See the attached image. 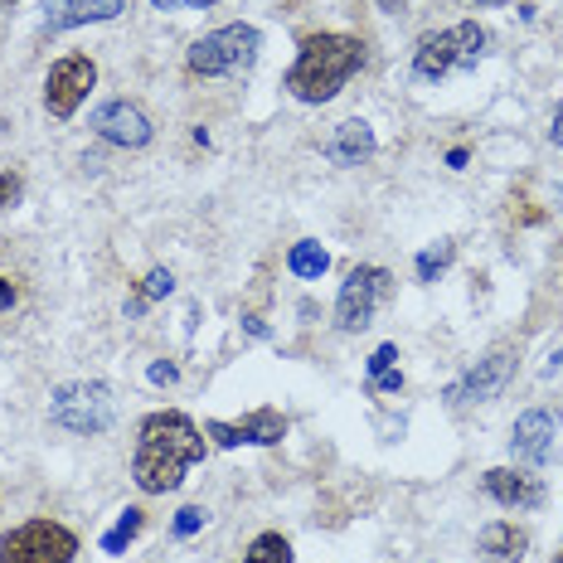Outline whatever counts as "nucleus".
<instances>
[{
    "label": "nucleus",
    "mask_w": 563,
    "mask_h": 563,
    "mask_svg": "<svg viewBox=\"0 0 563 563\" xmlns=\"http://www.w3.org/2000/svg\"><path fill=\"white\" fill-rule=\"evenodd\" d=\"M204 452H210V442H204V433L195 427L190 413L180 409L146 413L137 427V452H132V481L146 496L180 491L185 472L200 466Z\"/></svg>",
    "instance_id": "1"
},
{
    "label": "nucleus",
    "mask_w": 563,
    "mask_h": 563,
    "mask_svg": "<svg viewBox=\"0 0 563 563\" xmlns=\"http://www.w3.org/2000/svg\"><path fill=\"white\" fill-rule=\"evenodd\" d=\"M360 68H364V39L321 29V35L301 39L297 64L287 68V92L297 102H306V108H321V102L336 98Z\"/></svg>",
    "instance_id": "2"
},
{
    "label": "nucleus",
    "mask_w": 563,
    "mask_h": 563,
    "mask_svg": "<svg viewBox=\"0 0 563 563\" xmlns=\"http://www.w3.org/2000/svg\"><path fill=\"white\" fill-rule=\"evenodd\" d=\"M486 54V29L476 20H456V25L423 35L413 49V78L418 83H442L447 73H466L476 68Z\"/></svg>",
    "instance_id": "3"
},
{
    "label": "nucleus",
    "mask_w": 563,
    "mask_h": 563,
    "mask_svg": "<svg viewBox=\"0 0 563 563\" xmlns=\"http://www.w3.org/2000/svg\"><path fill=\"white\" fill-rule=\"evenodd\" d=\"M258 49H263L258 25H224L195 39L185 64H190L195 78H238V73L258 64Z\"/></svg>",
    "instance_id": "4"
},
{
    "label": "nucleus",
    "mask_w": 563,
    "mask_h": 563,
    "mask_svg": "<svg viewBox=\"0 0 563 563\" xmlns=\"http://www.w3.org/2000/svg\"><path fill=\"white\" fill-rule=\"evenodd\" d=\"M49 418L64 427V433L98 437V433H108V427H112V418H117V399H112L108 384L78 379V384H64V389H54Z\"/></svg>",
    "instance_id": "5"
},
{
    "label": "nucleus",
    "mask_w": 563,
    "mask_h": 563,
    "mask_svg": "<svg viewBox=\"0 0 563 563\" xmlns=\"http://www.w3.org/2000/svg\"><path fill=\"white\" fill-rule=\"evenodd\" d=\"M78 535L59 520H25L0 535V563H73Z\"/></svg>",
    "instance_id": "6"
},
{
    "label": "nucleus",
    "mask_w": 563,
    "mask_h": 563,
    "mask_svg": "<svg viewBox=\"0 0 563 563\" xmlns=\"http://www.w3.org/2000/svg\"><path fill=\"white\" fill-rule=\"evenodd\" d=\"M389 297H393L389 267H374V263L350 267V277L340 282V297H336V326L340 330H364L374 321V311H379Z\"/></svg>",
    "instance_id": "7"
},
{
    "label": "nucleus",
    "mask_w": 563,
    "mask_h": 563,
    "mask_svg": "<svg viewBox=\"0 0 563 563\" xmlns=\"http://www.w3.org/2000/svg\"><path fill=\"white\" fill-rule=\"evenodd\" d=\"M98 83V64L88 54H64L49 64V78H45V112L54 122H68L73 112L83 108V98L92 92Z\"/></svg>",
    "instance_id": "8"
},
{
    "label": "nucleus",
    "mask_w": 563,
    "mask_h": 563,
    "mask_svg": "<svg viewBox=\"0 0 563 563\" xmlns=\"http://www.w3.org/2000/svg\"><path fill=\"white\" fill-rule=\"evenodd\" d=\"M92 132H98L102 141L122 146V151H141V146L155 137V127H151V117H146V108H141V102H132V98L102 102V108L92 112Z\"/></svg>",
    "instance_id": "9"
},
{
    "label": "nucleus",
    "mask_w": 563,
    "mask_h": 563,
    "mask_svg": "<svg viewBox=\"0 0 563 563\" xmlns=\"http://www.w3.org/2000/svg\"><path fill=\"white\" fill-rule=\"evenodd\" d=\"M510 374H515V350H510V346H496L491 354H486V360H476L472 370H466L462 379L447 389V399H452L456 409H462V403H491L496 393L510 384Z\"/></svg>",
    "instance_id": "10"
},
{
    "label": "nucleus",
    "mask_w": 563,
    "mask_h": 563,
    "mask_svg": "<svg viewBox=\"0 0 563 563\" xmlns=\"http://www.w3.org/2000/svg\"><path fill=\"white\" fill-rule=\"evenodd\" d=\"M204 437H214L218 447H277L287 437V418L277 409H258L238 423H224V418H210L204 423Z\"/></svg>",
    "instance_id": "11"
},
{
    "label": "nucleus",
    "mask_w": 563,
    "mask_h": 563,
    "mask_svg": "<svg viewBox=\"0 0 563 563\" xmlns=\"http://www.w3.org/2000/svg\"><path fill=\"white\" fill-rule=\"evenodd\" d=\"M554 433H559L554 413L529 409V413H520L515 418V427H510V452H515L520 462H529V466H545L549 456H554Z\"/></svg>",
    "instance_id": "12"
},
{
    "label": "nucleus",
    "mask_w": 563,
    "mask_h": 563,
    "mask_svg": "<svg viewBox=\"0 0 563 563\" xmlns=\"http://www.w3.org/2000/svg\"><path fill=\"white\" fill-rule=\"evenodd\" d=\"M481 486H486V496L505 510H539L545 505V486L525 472H510V466H491V472L481 476Z\"/></svg>",
    "instance_id": "13"
},
{
    "label": "nucleus",
    "mask_w": 563,
    "mask_h": 563,
    "mask_svg": "<svg viewBox=\"0 0 563 563\" xmlns=\"http://www.w3.org/2000/svg\"><path fill=\"white\" fill-rule=\"evenodd\" d=\"M127 10V0H59L49 10L45 29L59 35V29H78V25H102V20H117Z\"/></svg>",
    "instance_id": "14"
},
{
    "label": "nucleus",
    "mask_w": 563,
    "mask_h": 563,
    "mask_svg": "<svg viewBox=\"0 0 563 563\" xmlns=\"http://www.w3.org/2000/svg\"><path fill=\"white\" fill-rule=\"evenodd\" d=\"M374 132H370V122H360V117H350V122H340L336 132H330V141H326V155L336 165H360V161H370L374 155Z\"/></svg>",
    "instance_id": "15"
},
{
    "label": "nucleus",
    "mask_w": 563,
    "mask_h": 563,
    "mask_svg": "<svg viewBox=\"0 0 563 563\" xmlns=\"http://www.w3.org/2000/svg\"><path fill=\"white\" fill-rule=\"evenodd\" d=\"M529 545V535L520 525H510V520H496V525H486L481 535H476V554L491 559V563H505V559H520Z\"/></svg>",
    "instance_id": "16"
},
{
    "label": "nucleus",
    "mask_w": 563,
    "mask_h": 563,
    "mask_svg": "<svg viewBox=\"0 0 563 563\" xmlns=\"http://www.w3.org/2000/svg\"><path fill=\"white\" fill-rule=\"evenodd\" d=\"M330 267V253L321 243H311V238H301V243H291V253H287V273L291 277H301V282H316L321 273Z\"/></svg>",
    "instance_id": "17"
},
{
    "label": "nucleus",
    "mask_w": 563,
    "mask_h": 563,
    "mask_svg": "<svg viewBox=\"0 0 563 563\" xmlns=\"http://www.w3.org/2000/svg\"><path fill=\"white\" fill-rule=\"evenodd\" d=\"M141 525H146V520H141V510H137V505H132V510H122V515H117V525H112L108 535H102V554H122V549H127L132 539L141 535Z\"/></svg>",
    "instance_id": "18"
},
{
    "label": "nucleus",
    "mask_w": 563,
    "mask_h": 563,
    "mask_svg": "<svg viewBox=\"0 0 563 563\" xmlns=\"http://www.w3.org/2000/svg\"><path fill=\"white\" fill-rule=\"evenodd\" d=\"M452 258H456V243H433V248H423L418 253V282H437L447 273V267H452Z\"/></svg>",
    "instance_id": "19"
},
{
    "label": "nucleus",
    "mask_w": 563,
    "mask_h": 563,
    "mask_svg": "<svg viewBox=\"0 0 563 563\" xmlns=\"http://www.w3.org/2000/svg\"><path fill=\"white\" fill-rule=\"evenodd\" d=\"M243 563H291V545L282 535H258L253 545H248Z\"/></svg>",
    "instance_id": "20"
},
{
    "label": "nucleus",
    "mask_w": 563,
    "mask_h": 563,
    "mask_svg": "<svg viewBox=\"0 0 563 563\" xmlns=\"http://www.w3.org/2000/svg\"><path fill=\"white\" fill-rule=\"evenodd\" d=\"M137 291H141L146 301H161V297H171V291H175V277L165 273V267H151V273H146V282H141Z\"/></svg>",
    "instance_id": "21"
},
{
    "label": "nucleus",
    "mask_w": 563,
    "mask_h": 563,
    "mask_svg": "<svg viewBox=\"0 0 563 563\" xmlns=\"http://www.w3.org/2000/svg\"><path fill=\"white\" fill-rule=\"evenodd\" d=\"M204 525H210V510H204V505H185L180 515H175V535H180V539H190L195 529H204Z\"/></svg>",
    "instance_id": "22"
},
{
    "label": "nucleus",
    "mask_w": 563,
    "mask_h": 563,
    "mask_svg": "<svg viewBox=\"0 0 563 563\" xmlns=\"http://www.w3.org/2000/svg\"><path fill=\"white\" fill-rule=\"evenodd\" d=\"M393 364H399V346H393V340H384V346L370 354L364 374H370V379H379V374H384V370H393Z\"/></svg>",
    "instance_id": "23"
},
{
    "label": "nucleus",
    "mask_w": 563,
    "mask_h": 563,
    "mask_svg": "<svg viewBox=\"0 0 563 563\" xmlns=\"http://www.w3.org/2000/svg\"><path fill=\"white\" fill-rule=\"evenodd\" d=\"M370 389H374V393H399V389H403V374H399V370H384L379 379H370Z\"/></svg>",
    "instance_id": "24"
},
{
    "label": "nucleus",
    "mask_w": 563,
    "mask_h": 563,
    "mask_svg": "<svg viewBox=\"0 0 563 563\" xmlns=\"http://www.w3.org/2000/svg\"><path fill=\"white\" fill-rule=\"evenodd\" d=\"M15 200H20V180H15V175L0 171V210H10Z\"/></svg>",
    "instance_id": "25"
},
{
    "label": "nucleus",
    "mask_w": 563,
    "mask_h": 563,
    "mask_svg": "<svg viewBox=\"0 0 563 563\" xmlns=\"http://www.w3.org/2000/svg\"><path fill=\"white\" fill-rule=\"evenodd\" d=\"M155 10H210L218 0H151Z\"/></svg>",
    "instance_id": "26"
},
{
    "label": "nucleus",
    "mask_w": 563,
    "mask_h": 563,
    "mask_svg": "<svg viewBox=\"0 0 563 563\" xmlns=\"http://www.w3.org/2000/svg\"><path fill=\"white\" fill-rule=\"evenodd\" d=\"M175 379H180V370H175L171 360H155L151 364V384H175Z\"/></svg>",
    "instance_id": "27"
},
{
    "label": "nucleus",
    "mask_w": 563,
    "mask_h": 563,
    "mask_svg": "<svg viewBox=\"0 0 563 563\" xmlns=\"http://www.w3.org/2000/svg\"><path fill=\"white\" fill-rule=\"evenodd\" d=\"M146 306H151V301H146V297H141V291H132V297H127V321H137V316H141V311H146Z\"/></svg>",
    "instance_id": "28"
},
{
    "label": "nucleus",
    "mask_w": 563,
    "mask_h": 563,
    "mask_svg": "<svg viewBox=\"0 0 563 563\" xmlns=\"http://www.w3.org/2000/svg\"><path fill=\"white\" fill-rule=\"evenodd\" d=\"M10 306H15V287L0 277V311H10Z\"/></svg>",
    "instance_id": "29"
},
{
    "label": "nucleus",
    "mask_w": 563,
    "mask_h": 563,
    "mask_svg": "<svg viewBox=\"0 0 563 563\" xmlns=\"http://www.w3.org/2000/svg\"><path fill=\"white\" fill-rule=\"evenodd\" d=\"M549 137H554V146L563 151V102H559V112H554V127H549Z\"/></svg>",
    "instance_id": "30"
},
{
    "label": "nucleus",
    "mask_w": 563,
    "mask_h": 563,
    "mask_svg": "<svg viewBox=\"0 0 563 563\" xmlns=\"http://www.w3.org/2000/svg\"><path fill=\"white\" fill-rule=\"evenodd\" d=\"M413 0H379V10H389V15H399V10H409Z\"/></svg>",
    "instance_id": "31"
},
{
    "label": "nucleus",
    "mask_w": 563,
    "mask_h": 563,
    "mask_svg": "<svg viewBox=\"0 0 563 563\" xmlns=\"http://www.w3.org/2000/svg\"><path fill=\"white\" fill-rule=\"evenodd\" d=\"M447 165H452V171H462V165H466V151H462V146H456V151H447Z\"/></svg>",
    "instance_id": "32"
},
{
    "label": "nucleus",
    "mask_w": 563,
    "mask_h": 563,
    "mask_svg": "<svg viewBox=\"0 0 563 563\" xmlns=\"http://www.w3.org/2000/svg\"><path fill=\"white\" fill-rule=\"evenodd\" d=\"M472 5H510V0H472Z\"/></svg>",
    "instance_id": "33"
},
{
    "label": "nucleus",
    "mask_w": 563,
    "mask_h": 563,
    "mask_svg": "<svg viewBox=\"0 0 563 563\" xmlns=\"http://www.w3.org/2000/svg\"><path fill=\"white\" fill-rule=\"evenodd\" d=\"M554 563H563V554H554Z\"/></svg>",
    "instance_id": "34"
},
{
    "label": "nucleus",
    "mask_w": 563,
    "mask_h": 563,
    "mask_svg": "<svg viewBox=\"0 0 563 563\" xmlns=\"http://www.w3.org/2000/svg\"><path fill=\"white\" fill-rule=\"evenodd\" d=\"M0 5H5V0H0Z\"/></svg>",
    "instance_id": "35"
}]
</instances>
